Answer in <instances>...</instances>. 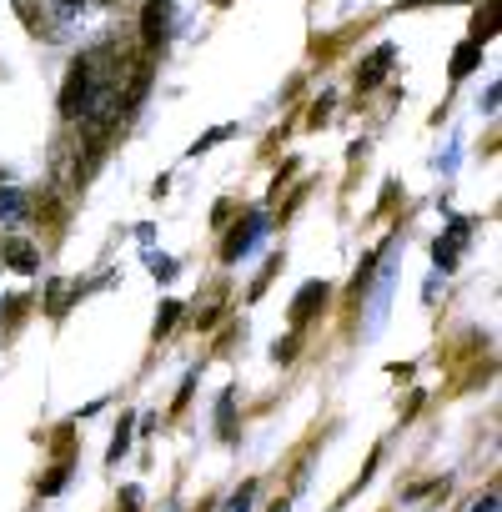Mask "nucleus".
Here are the masks:
<instances>
[{
    "instance_id": "nucleus-1",
    "label": "nucleus",
    "mask_w": 502,
    "mask_h": 512,
    "mask_svg": "<svg viewBox=\"0 0 502 512\" xmlns=\"http://www.w3.org/2000/svg\"><path fill=\"white\" fill-rule=\"evenodd\" d=\"M91 96H96V76H91V61L81 56V61L71 66V81H66V91H61V116H81Z\"/></svg>"
},
{
    "instance_id": "nucleus-2",
    "label": "nucleus",
    "mask_w": 502,
    "mask_h": 512,
    "mask_svg": "<svg viewBox=\"0 0 502 512\" xmlns=\"http://www.w3.org/2000/svg\"><path fill=\"white\" fill-rule=\"evenodd\" d=\"M257 231H262V211H251L246 221H236L231 236H226V246H221V262H236V256H246L251 241H257Z\"/></svg>"
},
{
    "instance_id": "nucleus-3",
    "label": "nucleus",
    "mask_w": 502,
    "mask_h": 512,
    "mask_svg": "<svg viewBox=\"0 0 502 512\" xmlns=\"http://www.w3.org/2000/svg\"><path fill=\"white\" fill-rule=\"evenodd\" d=\"M141 36H146V46H161V41L171 36V0H146Z\"/></svg>"
},
{
    "instance_id": "nucleus-4",
    "label": "nucleus",
    "mask_w": 502,
    "mask_h": 512,
    "mask_svg": "<svg viewBox=\"0 0 502 512\" xmlns=\"http://www.w3.org/2000/svg\"><path fill=\"white\" fill-rule=\"evenodd\" d=\"M317 307H327V287L322 282H307L297 297H292V322L302 327V322H312L317 317Z\"/></svg>"
},
{
    "instance_id": "nucleus-5",
    "label": "nucleus",
    "mask_w": 502,
    "mask_h": 512,
    "mask_svg": "<svg viewBox=\"0 0 502 512\" xmlns=\"http://www.w3.org/2000/svg\"><path fill=\"white\" fill-rule=\"evenodd\" d=\"M392 61H397V51H392V46H377V51L362 61V71H357V86H362V91H372V86L387 76V66H392Z\"/></svg>"
},
{
    "instance_id": "nucleus-6",
    "label": "nucleus",
    "mask_w": 502,
    "mask_h": 512,
    "mask_svg": "<svg viewBox=\"0 0 502 512\" xmlns=\"http://www.w3.org/2000/svg\"><path fill=\"white\" fill-rule=\"evenodd\" d=\"M0 256H6V267H11V272H36V246L21 241V236H11L6 246H0Z\"/></svg>"
},
{
    "instance_id": "nucleus-7",
    "label": "nucleus",
    "mask_w": 502,
    "mask_h": 512,
    "mask_svg": "<svg viewBox=\"0 0 502 512\" xmlns=\"http://www.w3.org/2000/svg\"><path fill=\"white\" fill-rule=\"evenodd\" d=\"M462 241H467V226H452V236L432 246V256H437V267H442V272H452V267H457V251H462Z\"/></svg>"
},
{
    "instance_id": "nucleus-8",
    "label": "nucleus",
    "mask_w": 502,
    "mask_h": 512,
    "mask_svg": "<svg viewBox=\"0 0 502 512\" xmlns=\"http://www.w3.org/2000/svg\"><path fill=\"white\" fill-rule=\"evenodd\" d=\"M477 56H482V46H477V41H467V46H457V51H452V76L462 81V76H467V71L477 66Z\"/></svg>"
},
{
    "instance_id": "nucleus-9",
    "label": "nucleus",
    "mask_w": 502,
    "mask_h": 512,
    "mask_svg": "<svg viewBox=\"0 0 502 512\" xmlns=\"http://www.w3.org/2000/svg\"><path fill=\"white\" fill-rule=\"evenodd\" d=\"M0 216L21 221V216H26V196H21V191H0Z\"/></svg>"
},
{
    "instance_id": "nucleus-10",
    "label": "nucleus",
    "mask_w": 502,
    "mask_h": 512,
    "mask_svg": "<svg viewBox=\"0 0 502 512\" xmlns=\"http://www.w3.org/2000/svg\"><path fill=\"white\" fill-rule=\"evenodd\" d=\"M176 312H181V307H176V302H166V307H161V317H156V332H171V327H176Z\"/></svg>"
},
{
    "instance_id": "nucleus-11",
    "label": "nucleus",
    "mask_w": 502,
    "mask_h": 512,
    "mask_svg": "<svg viewBox=\"0 0 502 512\" xmlns=\"http://www.w3.org/2000/svg\"><path fill=\"white\" fill-rule=\"evenodd\" d=\"M231 397H221V407H216V422H221V437H231Z\"/></svg>"
},
{
    "instance_id": "nucleus-12",
    "label": "nucleus",
    "mask_w": 502,
    "mask_h": 512,
    "mask_svg": "<svg viewBox=\"0 0 502 512\" xmlns=\"http://www.w3.org/2000/svg\"><path fill=\"white\" fill-rule=\"evenodd\" d=\"M151 267H156V277L166 282V277H176V262H171V256H151Z\"/></svg>"
},
{
    "instance_id": "nucleus-13",
    "label": "nucleus",
    "mask_w": 502,
    "mask_h": 512,
    "mask_svg": "<svg viewBox=\"0 0 502 512\" xmlns=\"http://www.w3.org/2000/svg\"><path fill=\"white\" fill-rule=\"evenodd\" d=\"M246 507H251V487H241V492L231 497V512H246Z\"/></svg>"
},
{
    "instance_id": "nucleus-14",
    "label": "nucleus",
    "mask_w": 502,
    "mask_h": 512,
    "mask_svg": "<svg viewBox=\"0 0 502 512\" xmlns=\"http://www.w3.org/2000/svg\"><path fill=\"white\" fill-rule=\"evenodd\" d=\"M121 507H126V512H136V507H141V492H136V487H126V492H121Z\"/></svg>"
},
{
    "instance_id": "nucleus-15",
    "label": "nucleus",
    "mask_w": 502,
    "mask_h": 512,
    "mask_svg": "<svg viewBox=\"0 0 502 512\" xmlns=\"http://www.w3.org/2000/svg\"><path fill=\"white\" fill-rule=\"evenodd\" d=\"M492 507H497V502H492V497H482V502H477L472 512H492Z\"/></svg>"
},
{
    "instance_id": "nucleus-16",
    "label": "nucleus",
    "mask_w": 502,
    "mask_h": 512,
    "mask_svg": "<svg viewBox=\"0 0 502 512\" xmlns=\"http://www.w3.org/2000/svg\"><path fill=\"white\" fill-rule=\"evenodd\" d=\"M272 512H287V502H277V507H272Z\"/></svg>"
}]
</instances>
